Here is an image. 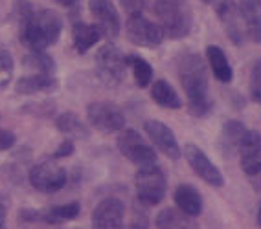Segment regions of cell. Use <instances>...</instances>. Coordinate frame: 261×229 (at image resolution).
Listing matches in <instances>:
<instances>
[{"label": "cell", "instance_id": "obj_20", "mask_svg": "<svg viewBox=\"0 0 261 229\" xmlns=\"http://www.w3.org/2000/svg\"><path fill=\"white\" fill-rule=\"evenodd\" d=\"M206 59H208V64L212 68V74L219 83H230L233 79V70L230 66L228 57L219 46L210 44L206 48Z\"/></svg>", "mask_w": 261, "mask_h": 229}, {"label": "cell", "instance_id": "obj_13", "mask_svg": "<svg viewBox=\"0 0 261 229\" xmlns=\"http://www.w3.org/2000/svg\"><path fill=\"white\" fill-rule=\"evenodd\" d=\"M144 128L149 136L151 143H153L156 149L166 154L169 159H178L182 154L180 145H178L177 138L173 134V130L169 128L166 123L159 121V119H149V121L144 123Z\"/></svg>", "mask_w": 261, "mask_h": 229}, {"label": "cell", "instance_id": "obj_12", "mask_svg": "<svg viewBox=\"0 0 261 229\" xmlns=\"http://www.w3.org/2000/svg\"><path fill=\"white\" fill-rule=\"evenodd\" d=\"M239 165L248 176H257L261 173V132L247 130L239 141Z\"/></svg>", "mask_w": 261, "mask_h": 229}, {"label": "cell", "instance_id": "obj_36", "mask_svg": "<svg viewBox=\"0 0 261 229\" xmlns=\"http://www.w3.org/2000/svg\"><path fill=\"white\" fill-rule=\"evenodd\" d=\"M252 99L261 107V88H252Z\"/></svg>", "mask_w": 261, "mask_h": 229}, {"label": "cell", "instance_id": "obj_33", "mask_svg": "<svg viewBox=\"0 0 261 229\" xmlns=\"http://www.w3.org/2000/svg\"><path fill=\"white\" fill-rule=\"evenodd\" d=\"M121 229H147V220H145L144 215H136L135 218H133V222H130L127 227H121Z\"/></svg>", "mask_w": 261, "mask_h": 229}, {"label": "cell", "instance_id": "obj_25", "mask_svg": "<svg viewBox=\"0 0 261 229\" xmlns=\"http://www.w3.org/2000/svg\"><path fill=\"white\" fill-rule=\"evenodd\" d=\"M22 64L32 74H56V61L44 50H30V53L22 59Z\"/></svg>", "mask_w": 261, "mask_h": 229}, {"label": "cell", "instance_id": "obj_11", "mask_svg": "<svg viewBox=\"0 0 261 229\" xmlns=\"http://www.w3.org/2000/svg\"><path fill=\"white\" fill-rule=\"evenodd\" d=\"M89 10L92 13L96 26L101 31V35L109 39H116L120 35L121 20L116 6L112 4V0H90Z\"/></svg>", "mask_w": 261, "mask_h": 229}, {"label": "cell", "instance_id": "obj_1", "mask_svg": "<svg viewBox=\"0 0 261 229\" xmlns=\"http://www.w3.org/2000/svg\"><path fill=\"white\" fill-rule=\"evenodd\" d=\"M178 77L188 97L190 114L195 117H206L214 105L208 97V72L204 61L197 53L182 55L178 61Z\"/></svg>", "mask_w": 261, "mask_h": 229}, {"label": "cell", "instance_id": "obj_2", "mask_svg": "<svg viewBox=\"0 0 261 229\" xmlns=\"http://www.w3.org/2000/svg\"><path fill=\"white\" fill-rule=\"evenodd\" d=\"M63 31V17L56 10L33 11L32 17L19 22V39L28 50H46L54 46Z\"/></svg>", "mask_w": 261, "mask_h": 229}, {"label": "cell", "instance_id": "obj_15", "mask_svg": "<svg viewBox=\"0 0 261 229\" xmlns=\"http://www.w3.org/2000/svg\"><path fill=\"white\" fill-rule=\"evenodd\" d=\"M125 218V206L118 198H105L92 213L94 229H121Z\"/></svg>", "mask_w": 261, "mask_h": 229}, {"label": "cell", "instance_id": "obj_8", "mask_svg": "<svg viewBox=\"0 0 261 229\" xmlns=\"http://www.w3.org/2000/svg\"><path fill=\"white\" fill-rule=\"evenodd\" d=\"M89 123L103 134L120 132L125 126V116L118 105L111 101H94L87 107Z\"/></svg>", "mask_w": 261, "mask_h": 229}, {"label": "cell", "instance_id": "obj_27", "mask_svg": "<svg viewBox=\"0 0 261 229\" xmlns=\"http://www.w3.org/2000/svg\"><path fill=\"white\" fill-rule=\"evenodd\" d=\"M15 61L10 50L0 48V88H6L13 79Z\"/></svg>", "mask_w": 261, "mask_h": 229}, {"label": "cell", "instance_id": "obj_7", "mask_svg": "<svg viewBox=\"0 0 261 229\" xmlns=\"http://www.w3.org/2000/svg\"><path fill=\"white\" fill-rule=\"evenodd\" d=\"M125 33L127 39L135 46L142 48H156L164 41V31L160 28V24L145 19L140 11L129 15V19L125 22Z\"/></svg>", "mask_w": 261, "mask_h": 229}, {"label": "cell", "instance_id": "obj_35", "mask_svg": "<svg viewBox=\"0 0 261 229\" xmlns=\"http://www.w3.org/2000/svg\"><path fill=\"white\" fill-rule=\"evenodd\" d=\"M51 2H56L59 6H65V8H75V6L80 4V0H51Z\"/></svg>", "mask_w": 261, "mask_h": 229}, {"label": "cell", "instance_id": "obj_29", "mask_svg": "<svg viewBox=\"0 0 261 229\" xmlns=\"http://www.w3.org/2000/svg\"><path fill=\"white\" fill-rule=\"evenodd\" d=\"M74 154V141L72 140H63L59 143V147L56 149L54 152V159H59V158H68V156Z\"/></svg>", "mask_w": 261, "mask_h": 229}, {"label": "cell", "instance_id": "obj_10", "mask_svg": "<svg viewBox=\"0 0 261 229\" xmlns=\"http://www.w3.org/2000/svg\"><path fill=\"white\" fill-rule=\"evenodd\" d=\"M184 158L188 159V163L193 169V173L201 180H204L208 185H212V187H223L224 185V178L221 174V171L215 167V163L206 156V152L201 147L188 143L184 147Z\"/></svg>", "mask_w": 261, "mask_h": 229}, {"label": "cell", "instance_id": "obj_31", "mask_svg": "<svg viewBox=\"0 0 261 229\" xmlns=\"http://www.w3.org/2000/svg\"><path fill=\"white\" fill-rule=\"evenodd\" d=\"M250 81H252V88H261V59L256 61V64L252 66Z\"/></svg>", "mask_w": 261, "mask_h": 229}, {"label": "cell", "instance_id": "obj_34", "mask_svg": "<svg viewBox=\"0 0 261 229\" xmlns=\"http://www.w3.org/2000/svg\"><path fill=\"white\" fill-rule=\"evenodd\" d=\"M121 4L125 6L130 13H136V11H140V4H138L136 0H121Z\"/></svg>", "mask_w": 261, "mask_h": 229}, {"label": "cell", "instance_id": "obj_26", "mask_svg": "<svg viewBox=\"0 0 261 229\" xmlns=\"http://www.w3.org/2000/svg\"><path fill=\"white\" fill-rule=\"evenodd\" d=\"M127 66H130L133 75H135V83L140 88H147L153 81V66L145 61L140 55H129L127 57Z\"/></svg>", "mask_w": 261, "mask_h": 229}, {"label": "cell", "instance_id": "obj_37", "mask_svg": "<svg viewBox=\"0 0 261 229\" xmlns=\"http://www.w3.org/2000/svg\"><path fill=\"white\" fill-rule=\"evenodd\" d=\"M257 224H259V227H261V206H259V209H257Z\"/></svg>", "mask_w": 261, "mask_h": 229}, {"label": "cell", "instance_id": "obj_28", "mask_svg": "<svg viewBox=\"0 0 261 229\" xmlns=\"http://www.w3.org/2000/svg\"><path fill=\"white\" fill-rule=\"evenodd\" d=\"M243 22H245V35H247L250 41L261 42V15L248 17V19H245Z\"/></svg>", "mask_w": 261, "mask_h": 229}, {"label": "cell", "instance_id": "obj_23", "mask_svg": "<svg viewBox=\"0 0 261 229\" xmlns=\"http://www.w3.org/2000/svg\"><path fill=\"white\" fill-rule=\"evenodd\" d=\"M151 97L159 107L168 108V110H178L182 107V101L178 97L177 90L173 88L166 79L154 81L153 86H151Z\"/></svg>", "mask_w": 261, "mask_h": 229}, {"label": "cell", "instance_id": "obj_6", "mask_svg": "<svg viewBox=\"0 0 261 229\" xmlns=\"http://www.w3.org/2000/svg\"><path fill=\"white\" fill-rule=\"evenodd\" d=\"M118 149L136 167H147L156 163V152L140 134L133 128H125L118 136Z\"/></svg>", "mask_w": 261, "mask_h": 229}, {"label": "cell", "instance_id": "obj_9", "mask_svg": "<svg viewBox=\"0 0 261 229\" xmlns=\"http://www.w3.org/2000/svg\"><path fill=\"white\" fill-rule=\"evenodd\" d=\"M28 180L33 189L51 194L65 187L66 171L59 163H56V159H44L30 169Z\"/></svg>", "mask_w": 261, "mask_h": 229}, {"label": "cell", "instance_id": "obj_30", "mask_svg": "<svg viewBox=\"0 0 261 229\" xmlns=\"http://www.w3.org/2000/svg\"><path fill=\"white\" fill-rule=\"evenodd\" d=\"M15 141H17V138H15L13 132L0 128V152L2 150H10L15 145Z\"/></svg>", "mask_w": 261, "mask_h": 229}, {"label": "cell", "instance_id": "obj_22", "mask_svg": "<svg viewBox=\"0 0 261 229\" xmlns=\"http://www.w3.org/2000/svg\"><path fill=\"white\" fill-rule=\"evenodd\" d=\"M56 126L61 134L68 136L72 140H87L90 136L89 126L80 119V116L74 112H63L57 116Z\"/></svg>", "mask_w": 261, "mask_h": 229}, {"label": "cell", "instance_id": "obj_4", "mask_svg": "<svg viewBox=\"0 0 261 229\" xmlns=\"http://www.w3.org/2000/svg\"><path fill=\"white\" fill-rule=\"evenodd\" d=\"M135 187H136V197L138 202L144 206H159L160 202L166 197L168 191V180L166 174L160 167L156 165H147V167H140V171L135 176Z\"/></svg>", "mask_w": 261, "mask_h": 229}, {"label": "cell", "instance_id": "obj_24", "mask_svg": "<svg viewBox=\"0 0 261 229\" xmlns=\"http://www.w3.org/2000/svg\"><path fill=\"white\" fill-rule=\"evenodd\" d=\"M80 213H81V206L77 202H70V204H65V206H51L46 211H41V222L59 225L77 218Z\"/></svg>", "mask_w": 261, "mask_h": 229}, {"label": "cell", "instance_id": "obj_3", "mask_svg": "<svg viewBox=\"0 0 261 229\" xmlns=\"http://www.w3.org/2000/svg\"><path fill=\"white\" fill-rule=\"evenodd\" d=\"M154 13L159 17L164 37L184 39L193 26V15L188 0H154Z\"/></svg>", "mask_w": 261, "mask_h": 229}, {"label": "cell", "instance_id": "obj_5", "mask_svg": "<svg viewBox=\"0 0 261 229\" xmlns=\"http://www.w3.org/2000/svg\"><path fill=\"white\" fill-rule=\"evenodd\" d=\"M96 72L98 77L109 86H116L125 79L127 57L114 44H105L96 52Z\"/></svg>", "mask_w": 261, "mask_h": 229}, {"label": "cell", "instance_id": "obj_18", "mask_svg": "<svg viewBox=\"0 0 261 229\" xmlns=\"http://www.w3.org/2000/svg\"><path fill=\"white\" fill-rule=\"evenodd\" d=\"M101 31L96 24H87L83 20H75L72 26V41H74L75 52L80 55H85L90 48H94L101 39Z\"/></svg>", "mask_w": 261, "mask_h": 229}, {"label": "cell", "instance_id": "obj_19", "mask_svg": "<svg viewBox=\"0 0 261 229\" xmlns=\"http://www.w3.org/2000/svg\"><path fill=\"white\" fill-rule=\"evenodd\" d=\"M154 224L159 229H199V224L193 220V216L175 207H166L164 211H160Z\"/></svg>", "mask_w": 261, "mask_h": 229}, {"label": "cell", "instance_id": "obj_16", "mask_svg": "<svg viewBox=\"0 0 261 229\" xmlns=\"http://www.w3.org/2000/svg\"><path fill=\"white\" fill-rule=\"evenodd\" d=\"M15 90L20 95L50 94V92H56L57 90V79L54 75H46V74H30L17 81Z\"/></svg>", "mask_w": 261, "mask_h": 229}, {"label": "cell", "instance_id": "obj_38", "mask_svg": "<svg viewBox=\"0 0 261 229\" xmlns=\"http://www.w3.org/2000/svg\"><path fill=\"white\" fill-rule=\"evenodd\" d=\"M204 4H212V2H215V0H202Z\"/></svg>", "mask_w": 261, "mask_h": 229}, {"label": "cell", "instance_id": "obj_14", "mask_svg": "<svg viewBox=\"0 0 261 229\" xmlns=\"http://www.w3.org/2000/svg\"><path fill=\"white\" fill-rule=\"evenodd\" d=\"M217 15H219V20L230 41L236 46H241L245 42V22H243L238 2L236 0H219L217 2Z\"/></svg>", "mask_w": 261, "mask_h": 229}, {"label": "cell", "instance_id": "obj_21", "mask_svg": "<svg viewBox=\"0 0 261 229\" xmlns=\"http://www.w3.org/2000/svg\"><path fill=\"white\" fill-rule=\"evenodd\" d=\"M245 132H247V126L238 119H230L224 123L219 134V147L223 150V154L230 156L233 152H238L239 141L245 136Z\"/></svg>", "mask_w": 261, "mask_h": 229}, {"label": "cell", "instance_id": "obj_17", "mask_svg": "<svg viewBox=\"0 0 261 229\" xmlns=\"http://www.w3.org/2000/svg\"><path fill=\"white\" fill-rule=\"evenodd\" d=\"M175 204L177 209H180L182 213H186L190 216H199L204 209V202H202L201 192L197 191V187L190 185V183H180L175 189Z\"/></svg>", "mask_w": 261, "mask_h": 229}, {"label": "cell", "instance_id": "obj_32", "mask_svg": "<svg viewBox=\"0 0 261 229\" xmlns=\"http://www.w3.org/2000/svg\"><path fill=\"white\" fill-rule=\"evenodd\" d=\"M8 207H10L8 197L0 192V229L4 227V224H6V216H8Z\"/></svg>", "mask_w": 261, "mask_h": 229}]
</instances>
